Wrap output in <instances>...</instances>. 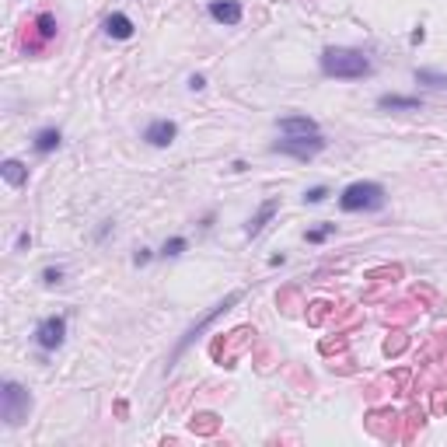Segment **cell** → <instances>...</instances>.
<instances>
[{
	"mask_svg": "<svg viewBox=\"0 0 447 447\" xmlns=\"http://www.w3.org/2000/svg\"><path fill=\"white\" fill-rule=\"evenodd\" d=\"M210 18L220 25H238L242 21V4L238 0H213L210 4Z\"/></svg>",
	"mask_w": 447,
	"mask_h": 447,
	"instance_id": "cell-9",
	"label": "cell"
},
{
	"mask_svg": "<svg viewBox=\"0 0 447 447\" xmlns=\"http://www.w3.org/2000/svg\"><path fill=\"white\" fill-rule=\"evenodd\" d=\"M36 28H39L42 39H53V36H56V18H53V14H39V18H36Z\"/></svg>",
	"mask_w": 447,
	"mask_h": 447,
	"instance_id": "cell-17",
	"label": "cell"
},
{
	"mask_svg": "<svg viewBox=\"0 0 447 447\" xmlns=\"http://www.w3.org/2000/svg\"><path fill=\"white\" fill-rule=\"evenodd\" d=\"M339 206H343L346 213L381 210V206H384V185H377V182H353V185H346V189H343Z\"/></svg>",
	"mask_w": 447,
	"mask_h": 447,
	"instance_id": "cell-2",
	"label": "cell"
},
{
	"mask_svg": "<svg viewBox=\"0 0 447 447\" xmlns=\"http://www.w3.org/2000/svg\"><path fill=\"white\" fill-rule=\"evenodd\" d=\"M0 175H4V182H7L11 189H21V185L28 182V168L21 161H14V158H7V161L0 164Z\"/></svg>",
	"mask_w": 447,
	"mask_h": 447,
	"instance_id": "cell-12",
	"label": "cell"
},
{
	"mask_svg": "<svg viewBox=\"0 0 447 447\" xmlns=\"http://www.w3.org/2000/svg\"><path fill=\"white\" fill-rule=\"evenodd\" d=\"M416 81L430 84V87H447V74H441V70H416Z\"/></svg>",
	"mask_w": 447,
	"mask_h": 447,
	"instance_id": "cell-15",
	"label": "cell"
},
{
	"mask_svg": "<svg viewBox=\"0 0 447 447\" xmlns=\"http://www.w3.org/2000/svg\"><path fill=\"white\" fill-rule=\"evenodd\" d=\"M60 140H63V136H60V129H53V126H49V129H39V133H36L32 147H36L39 154H49V151H56V147H60Z\"/></svg>",
	"mask_w": 447,
	"mask_h": 447,
	"instance_id": "cell-14",
	"label": "cell"
},
{
	"mask_svg": "<svg viewBox=\"0 0 447 447\" xmlns=\"http://www.w3.org/2000/svg\"><path fill=\"white\" fill-rule=\"evenodd\" d=\"M185 248H189V242H185V238H168V242H164V248H161V255H164V259H178Z\"/></svg>",
	"mask_w": 447,
	"mask_h": 447,
	"instance_id": "cell-16",
	"label": "cell"
},
{
	"mask_svg": "<svg viewBox=\"0 0 447 447\" xmlns=\"http://www.w3.org/2000/svg\"><path fill=\"white\" fill-rule=\"evenodd\" d=\"M28 409H32L28 392H25L18 381H4V392H0V416H4V423H7V426L25 423Z\"/></svg>",
	"mask_w": 447,
	"mask_h": 447,
	"instance_id": "cell-3",
	"label": "cell"
},
{
	"mask_svg": "<svg viewBox=\"0 0 447 447\" xmlns=\"http://www.w3.org/2000/svg\"><path fill=\"white\" fill-rule=\"evenodd\" d=\"M63 339H67V318L63 315H49V318H42L39 328H36V343H39V350H60L63 346Z\"/></svg>",
	"mask_w": 447,
	"mask_h": 447,
	"instance_id": "cell-5",
	"label": "cell"
},
{
	"mask_svg": "<svg viewBox=\"0 0 447 447\" xmlns=\"http://www.w3.org/2000/svg\"><path fill=\"white\" fill-rule=\"evenodd\" d=\"M276 210H280V203H276V200H266V203L259 206V213H255V217H252V220L244 224V235H248V238L262 235V227H266V224H269V220L276 217Z\"/></svg>",
	"mask_w": 447,
	"mask_h": 447,
	"instance_id": "cell-11",
	"label": "cell"
},
{
	"mask_svg": "<svg viewBox=\"0 0 447 447\" xmlns=\"http://www.w3.org/2000/svg\"><path fill=\"white\" fill-rule=\"evenodd\" d=\"M328 235H335V224H325V227H315V231H308L304 238H308L311 244H318V242H325Z\"/></svg>",
	"mask_w": 447,
	"mask_h": 447,
	"instance_id": "cell-18",
	"label": "cell"
},
{
	"mask_svg": "<svg viewBox=\"0 0 447 447\" xmlns=\"http://www.w3.org/2000/svg\"><path fill=\"white\" fill-rule=\"evenodd\" d=\"M175 136H178V126L171 119H154L147 129H144V140H147L151 147H171Z\"/></svg>",
	"mask_w": 447,
	"mask_h": 447,
	"instance_id": "cell-7",
	"label": "cell"
},
{
	"mask_svg": "<svg viewBox=\"0 0 447 447\" xmlns=\"http://www.w3.org/2000/svg\"><path fill=\"white\" fill-rule=\"evenodd\" d=\"M276 126H280L284 136H311V133H318V122L311 116H284Z\"/></svg>",
	"mask_w": 447,
	"mask_h": 447,
	"instance_id": "cell-8",
	"label": "cell"
},
{
	"mask_svg": "<svg viewBox=\"0 0 447 447\" xmlns=\"http://www.w3.org/2000/svg\"><path fill=\"white\" fill-rule=\"evenodd\" d=\"M273 151H276V154H290V158H297V161H311L318 151H325V140H322V133H311V136H284V140L273 144Z\"/></svg>",
	"mask_w": 447,
	"mask_h": 447,
	"instance_id": "cell-4",
	"label": "cell"
},
{
	"mask_svg": "<svg viewBox=\"0 0 447 447\" xmlns=\"http://www.w3.org/2000/svg\"><path fill=\"white\" fill-rule=\"evenodd\" d=\"M189 87H193V91H203L206 77H203V74H193V77H189Z\"/></svg>",
	"mask_w": 447,
	"mask_h": 447,
	"instance_id": "cell-21",
	"label": "cell"
},
{
	"mask_svg": "<svg viewBox=\"0 0 447 447\" xmlns=\"http://www.w3.org/2000/svg\"><path fill=\"white\" fill-rule=\"evenodd\" d=\"M426 39V32H423V28H416V32H412V36H409V42H412V45H419V42Z\"/></svg>",
	"mask_w": 447,
	"mask_h": 447,
	"instance_id": "cell-23",
	"label": "cell"
},
{
	"mask_svg": "<svg viewBox=\"0 0 447 447\" xmlns=\"http://www.w3.org/2000/svg\"><path fill=\"white\" fill-rule=\"evenodd\" d=\"M325 196H328V189H325V185H315V189H308V193H304V203H311V206H315V203H322Z\"/></svg>",
	"mask_w": 447,
	"mask_h": 447,
	"instance_id": "cell-19",
	"label": "cell"
},
{
	"mask_svg": "<svg viewBox=\"0 0 447 447\" xmlns=\"http://www.w3.org/2000/svg\"><path fill=\"white\" fill-rule=\"evenodd\" d=\"M42 284H45V286L63 284V269H53V266H49V269H42Z\"/></svg>",
	"mask_w": 447,
	"mask_h": 447,
	"instance_id": "cell-20",
	"label": "cell"
},
{
	"mask_svg": "<svg viewBox=\"0 0 447 447\" xmlns=\"http://www.w3.org/2000/svg\"><path fill=\"white\" fill-rule=\"evenodd\" d=\"M133 262H136V266H147V262H151V252H147V248H140V252L133 255Z\"/></svg>",
	"mask_w": 447,
	"mask_h": 447,
	"instance_id": "cell-22",
	"label": "cell"
},
{
	"mask_svg": "<svg viewBox=\"0 0 447 447\" xmlns=\"http://www.w3.org/2000/svg\"><path fill=\"white\" fill-rule=\"evenodd\" d=\"M105 32L112 36V39H133V21H129V14H109L105 18Z\"/></svg>",
	"mask_w": 447,
	"mask_h": 447,
	"instance_id": "cell-13",
	"label": "cell"
},
{
	"mask_svg": "<svg viewBox=\"0 0 447 447\" xmlns=\"http://www.w3.org/2000/svg\"><path fill=\"white\" fill-rule=\"evenodd\" d=\"M377 109H384V112H419L423 102L419 98H406V95H381Z\"/></svg>",
	"mask_w": 447,
	"mask_h": 447,
	"instance_id": "cell-10",
	"label": "cell"
},
{
	"mask_svg": "<svg viewBox=\"0 0 447 447\" xmlns=\"http://www.w3.org/2000/svg\"><path fill=\"white\" fill-rule=\"evenodd\" d=\"M238 301H242V293H231V297H224V301H220V304H217V308H213V311H210V315H206L203 322H196V325L189 328V335H185V339H182V343H178V350H175V357H178V353H182V350H189V346H193V343H196V339H200V335H203V328L210 325V322H213V318H220V315H224V311H227V308H235V304H238Z\"/></svg>",
	"mask_w": 447,
	"mask_h": 447,
	"instance_id": "cell-6",
	"label": "cell"
},
{
	"mask_svg": "<svg viewBox=\"0 0 447 447\" xmlns=\"http://www.w3.org/2000/svg\"><path fill=\"white\" fill-rule=\"evenodd\" d=\"M322 74L325 77H335V81H360L370 74V60L357 49H335L328 45L322 53Z\"/></svg>",
	"mask_w": 447,
	"mask_h": 447,
	"instance_id": "cell-1",
	"label": "cell"
}]
</instances>
